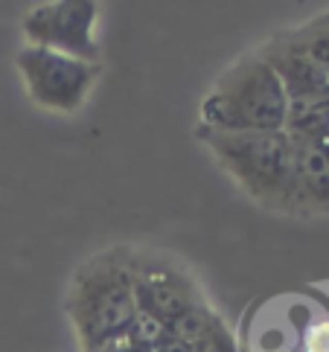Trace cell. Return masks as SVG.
<instances>
[{"label":"cell","mask_w":329,"mask_h":352,"mask_svg":"<svg viewBox=\"0 0 329 352\" xmlns=\"http://www.w3.org/2000/svg\"><path fill=\"white\" fill-rule=\"evenodd\" d=\"M67 311L85 352H105L120 344L140 311L131 250L114 248L85 262L73 276Z\"/></svg>","instance_id":"6da1fadb"},{"label":"cell","mask_w":329,"mask_h":352,"mask_svg":"<svg viewBox=\"0 0 329 352\" xmlns=\"http://www.w3.org/2000/svg\"><path fill=\"white\" fill-rule=\"evenodd\" d=\"M288 96L280 76L259 53L236 58L219 73L201 99L198 129L245 134V131H286Z\"/></svg>","instance_id":"7a4b0ae2"},{"label":"cell","mask_w":329,"mask_h":352,"mask_svg":"<svg viewBox=\"0 0 329 352\" xmlns=\"http://www.w3.org/2000/svg\"><path fill=\"white\" fill-rule=\"evenodd\" d=\"M195 137L251 201L265 210L295 212V140L286 131L195 129Z\"/></svg>","instance_id":"3957f363"},{"label":"cell","mask_w":329,"mask_h":352,"mask_svg":"<svg viewBox=\"0 0 329 352\" xmlns=\"http://www.w3.org/2000/svg\"><path fill=\"white\" fill-rule=\"evenodd\" d=\"M15 67L27 87V96L38 108L53 114H76L87 102L103 73L99 61H82L41 47L18 50Z\"/></svg>","instance_id":"277c9868"},{"label":"cell","mask_w":329,"mask_h":352,"mask_svg":"<svg viewBox=\"0 0 329 352\" xmlns=\"http://www.w3.org/2000/svg\"><path fill=\"white\" fill-rule=\"evenodd\" d=\"M96 21L99 3L94 0H50L23 15L21 30L27 47L53 50L82 61H99Z\"/></svg>","instance_id":"5b68a950"},{"label":"cell","mask_w":329,"mask_h":352,"mask_svg":"<svg viewBox=\"0 0 329 352\" xmlns=\"http://www.w3.org/2000/svg\"><path fill=\"white\" fill-rule=\"evenodd\" d=\"M134 288H137V309L146 318L169 326L187 311L204 306L198 297L193 276L167 262H149L134 254Z\"/></svg>","instance_id":"8992f818"},{"label":"cell","mask_w":329,"mask_h":352,"mask_svg":"<svg viewBox=\"0 0 329 352\" xmlns=\"http://www.w3.org/2000/svg\"><path fill=\"white\" fill-rule=\"evenodd\" d=\"M295 212H329V131L295 140Z\"/></svg>","instance_id":"52a82bcc"},{"label":"cell","mask_w":329,"mask_h":352,"mask_svg":"<svg viewBox=\"0 0 329 352\" xmlns=\"http://www.w3.org/2000/svg\"><path fill=\"white\" fill-rule=\"evenodd\" d=\"M265 44L286 50V53L309 61L315 70L323 73L329 79V12H323V15L312 18L306 23H300L295 30L277 32L274 38H268Z\"/></svg>","instance_id":"ba28073f"}]
</instances>
